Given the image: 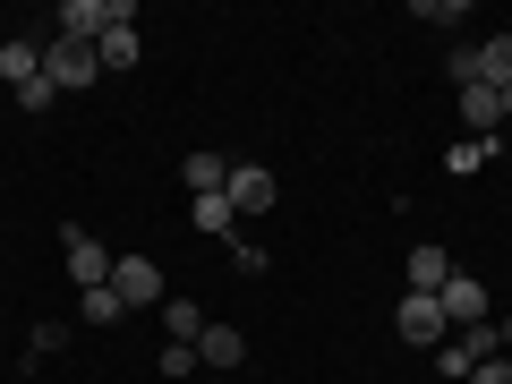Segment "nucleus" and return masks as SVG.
<instances>
[{
    "instance_id": "nucleus-1",
    "label": "nucleus",
    "mask_w": 512,
    "mask_h": 384,
    "mask_svg": "<svg viewBox=\"0 0 512 384\" xmlns=\"http://www.w3.org/2000/svg\"><path fill=\"white\" fill-rule=\"evenodd\" d=\"M111 26H137V9L128 0H60L52 9V35H69V43H103Z\"/></svg>"
},
{
    "instance_id": "nucleus-2",
    "label": "nucleus",
    "mask_w": 512,
    "mask_h": 384,
    "mask_svg": "<svg viewBox=\"0 0 512 384\" xmlns=\"http://www.w3.org/2000/svg\"><path fill=\"white\" fill-rule=\"evenodd\" d=\"M393 342H410V350H444L453 342V325H444V308L427 291H402V308H393Z\"/></svg>"
},
{
    "instance_id": "nucleus-3",
    "label": "nucleus",
    "mask_w": 512,
    "mask_h": 384,
    "mask_svg": "<svg viewBox=\"0 0 512 384\" xmlns=\"http://www.w3.org/2000/svg\"><path fill=\"white\" fill-rule=\"evenodd\" d=\"M43 77H52L60 94H77V86H94V77H103V60H94V43L52 35V43H43Z\"/></svg>"
},
{
    "instance_id": "nucleus-4",
    "label": "nucleus",
    "mask_w": 512,
    "mask_h": 384,
    "mask_svg": "<svg viewBox=\"0 0 512 384\" xmlns=\"http://www.w3.org/2000/svg\"><path fill=\"white\" fill-rule=\"evenodd\" d=\"M222 197H231V214H239V222H256L265 205L282 197V180H274L265 163H231V180H222Z\"/></svg>"
},
{
    "instance_id": "nucleus-5",
    "label": "nucleus",
    "mask_w": 512,
    "mask_h": 384,
    "mask_svg": "<svg viewBox=\"0 0 512 384\" xmlns=\"http://www.w3.org/2000/svg\"><path fill=\"white\" fill-rule=\"evenodd\" d=\"M111 291H120V308H163V265L154 256H120L111 265Z\"/></svg>"
},
{
    "instance_id": "nucleus-6",
    "label": "nucleus",
    "mask_w": 512,
    "mask_h": 384,
    "mask_svg": "<svg viewBox=\"0 0 512 384\" xmlns=\"http://www.w3.org/2000/svg\"><path fill=\"white\" fill-rule=\"evenodd\" d=\"M436 308H444V325H487V316H495V299H487V282H478V274H453V282H444V291H436Z\"/></svg>"
},
{
    "instance_id": "nucleus-7",
    "label": "nucleus",
    "mask_w": 512,
    "mask_h": 384,
    "mask_svg": "<svg viewBox=\"0 0 512 384\" xmlns=\"http://www.w3.org/2000/svg\"><path fill=\"white\" fill-rule=\"evenodd\" d=\"M111 265H120V256H111L94 231H69V282H77V291H103Z\"/></svg>"
},
{
    "instance_id": "nucleus-8",
    "label": "nucleus",
    "mask_w": 512,
    "mask_h": 384,
    "mask_svg": "<svg viewBox=\"0 0 512 384\" xmlns=\"http://www.w3.org/2000/svg\"><path fill=\"white\" fill-rule=\"evenodd\" d=\"M0 86H9V94L43 86V43L35 35H9V43H0Z\"/></svg>"
},
{
    "instance_id": "nucleus-9",
    "label": "nucleus",
    "mask_w": 512,
    "mask_h": 384,
    "mask_svg": "<svg viewBox=\"0 0 512 384\" xmlns=\"http://www.w3.org/2000/svg\"><path fill=\"white\" fill-rule=\"evenodd\" d=\"M239 359H248V333H239V325H205V333H197V367H214V376H231Z\"/></svg>"
},
{
    "instance_id": "nucleus-10",
    "label": "nucleus",
    "mask_w": 512,
    "mask_h": 384,
    "mask_svg": "<svg viewBox=\"0 0 512 384\" xmlns=\"http://www.w3.org/2000/svg\"><path fill=\"white\" fill-rule=\"evenodd\" d=\"M461 128L495 146V128H504V103H495V86H461Z\"/></svg>"
},
{
    "instance_id": "nucleus-11",
    "label": "nucleus",
    "mask_w": 512,
    "mask_h": 384,
    "mask_svg": "<svg viewBox=\"0 0 512 384\" xmlns=\"http://www.w3.org/2000/svg\"><path fill=\"white\" fill-rule=\"evenodd\" d=\"M444 282H453V256H444L436 239H419V248H410V291H427V299H436Z\"/></svg>"
},
{
    "instance_id": "nucleus-12",
    "label": "nucleus",
    "mask_w": 512,
    "mask_h": 384,
    "mask_svg": "<svg viewBox=\"0 0 512 384\" xmlns=\"http://www.w3.org/2000/svg\"><path fill=\"white\" fill-rule=\"evenodd\" d=\"M470 60H478V86H495V94L512 86V35H487V43H470Z\"/></svg>"
},
{
    "instance_id": "nucleus-13",
    "label": "nucleus",
    "mask_w": 512,
    "mask_h": 384,
    "mask_svg": "<svg viewBox=\"0 0 512 384\" xmlns=\"http://www.w3.org/2000/svg\"><path fill=\"white\" fill-rule=\"evenodd\" d=\"M180 180H188V197H222V180H231V154H188Z\"/></svg>"
},
{
    "instance_id": "nucleus-14",
    "label": "nucleus",
    "mask_w": 512,
    "mask_h": 384,
    "mask_svg": "<svg viewBox=\"0 0 512 384\" xmlns=\"http://www.w3.org/2000/svg\"><path fill=\"white\" fill-rule=\"evenodd\" d=\"M137 52H146V43H137V26H111V35L94 43V60H103L111 77H128V69H137Z\"/></svg>"
},
{
    "instance_id": "nucleus-15",
    "label": "nucleus",
    "mask_w": 512,
    "mask_h": 384,
    "mask_svg": "<svg viewBox=\"0 0 512 384\" xmlns=\"http://www.w3.org/2000/svg\"><path fill=\"white\" fill-rule=\"evenodd\" d=\"M163 333L197 350V333H205V308H197V299H163Z\"/></svg>"
},
{
    "instance_id": "nucleus-16",
    "label": "nucleus",
    "mask_w": 512,
    "mask_h": 384,
    "mask_svg": "<svg viewBox=\"0 0 512 384\" xmlns=\"http://www.w3.org/2000/svg\"><path fill=\"white\" fill-rule=\"evenodd\" d=\"M188 222H197V231H222V239H239V214H231V197H188Z\"/></svg>"
},
{
    "instance_id": "nucleus-17",
    "label": "nucleus",
    "mask_w": 512,
    "mask_h": 384,
    "mask_svg": "<svg viewBox=\"0 0 512 384\" xmlns=\"http://www.w3.org/2000/svg\"><path fill=\"white\" fill-rule=\"evenodd\" d=\"M487 163H495V146H487V137H461V146L444 154V171H453V180H470V171H487Z\"/></svg>"
},
{
    "instance_id": "nucleus-18",
    "label": "nucleus",
    "mask_w": 512,
    "mask_h": 384,
    "mask_svg": "<svg viewBox=\"0 0 512 384\" xmlns=\"http://www.w3.org/2000/svg\"><path fill=\"white\" fill-rule=\"evenodd\" d=\"M77 316H86V325H120V291H111V282H103V291H77Z\"/></svg>"
},
{
    "instance_id": "nucleus-19",
    "label": "nucleus",
    "mask_w": 512,
    "mask_h": 384,
    "mask_svg": "<svg viewBox=\"0 0 512 384\" xmlns=\"http://www.w3.org/2000/svg\"><path fill=\"white\" fill-rule=\"evenodd\" d=\"M419 18L427 26H470V9H461V0H419Z\"/></svg>"
},
{
    "instance_id": "nucleus-20",
    "label": "nucleus",
    "mask_w": 512,
    "mask_h": 384,
    "mask_svg": "<svg viewBox=\"0 0 512 384\" xmlns=\"http://www.w3.org/2000/svg\"><path fill=\"white\" fill-rule=\"evenodd\" d=\"M154 367H163V376H180V384H188V376H197V350H188V342H171V350H163V359H154Z\"/></svg>"
},
{
    "instance_id": "nucleus-21",
    "label": "nucleus",
    "mask_w": 512,
    "mask_h": 384,
    "mask_svg": "<svg viewBox=\"0 0 512 384\" xmlns=\"http://www.w3.org/2000/svg\"><path fill=\"white\" fill-rule=\"evenodd\" d=\"M52 350H60V325H35V333H26V367H43Z\"/></svg>"
},
{
    "instance_id": "nucleus-22",
    "label": "nucleus",
    "mask_w": 512,
    "mask_h": 384,
    "mask_svg": "<svg viewBox=\"0 0 512 384\" xmlns=\"http://www.w3.org/2000/svg\"><path fill=\"white\" fill-rule=\"evenodd\" d=\"M231 265H239V274H265V265H274V256L256 248V239H231Z\"/></svg>"
},
{
    "instance_id": "nucleus-23",
    "label": "nucleus",
    "mask_w": 512,
    "mask_h": 384,
    "mask_svg": "<svg viewBox=\"0 0 512 384\" xmlns=\"http://www.w3.org/2000/svg\"><path fill=\"white\" fill-rule=\"evenodd\" d=\"M470 384H512V350H495L487 367H470Z\"/></svg>"
},
{
    "instance_id": "nucleus-24",
    "label": "nucleus",
    "mask_w": 512,
    "mask_h": 384,
    "mask_svg": "<svg viewBox=\"0 0 512 384\" xmlns=\"http://www.w3.org/2000/svg\"><path fill=\"white\" fill-rule=\"evenodd\" d=\"M495 333H504V350H512V316H495Z\"/></svg>"
},
{
    "instance_id": "nucleus-25",
    "label": "nucleus",
    "mask_w": 512,
    "mask_h": 384,
    "mask_svg": "<svg viewBox=\"0 0 512 384\" xmlns=\"http://www.w3.org/2000/svg\"><path fill=\"white\" fill-rule=\"evenodd\" d=\"M495 103H504V120H512V86H504V94H495Z\"/></svg>"
},
{
    "instance_id": "nucleus-26",
    "label": "nucleus",
    "mask_w": 512,
    "mask_h": 384,
    "mask_svg": "<svg viewBox=\"0 0 512 384\" xmlns=\"http://www.w3.org/2000/svg\"><path fill=\"white\" fill-rule=\"evenodd\" d=\"M205 384H239V376H205Z\"/></svg>"
},
{
    "instance_id": "nucleus-27",
    "label": "nucleus",
    "mask_w": 512,
    "mask_h": 384,
    "mask_svg": "<svg viewBox=\"0 0 512 384\" xmlns=\"http://www.w3.org/2000/svg\"><path fill=\"white\" fill-rule=\"evenodd\" d=\"M0 43H9V35H0Z\"/></svg>"
},
{
    "instance_id": "nucleus-28",
    "label": "nucleus",
    "mask_w": 512,
    "mask_h": 384,
    "mask_svg": "<svg viewBox=\"0 0 512 384\" xmlns=\"http://www.w3.org/2000/svg\"><path fill=\"white\" fill-rule=\"evenodd\" d=\"M427 384H436V376H427Z\"/></svg>"
}]
</instances>
